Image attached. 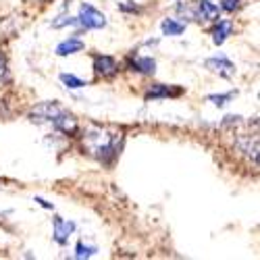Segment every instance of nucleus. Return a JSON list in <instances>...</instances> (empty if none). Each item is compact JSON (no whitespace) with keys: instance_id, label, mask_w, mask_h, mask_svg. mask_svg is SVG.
Segmentation results:
<instances>
[{"instance_id":"obj_8","label":"nucleus","mask_w":260,"mask_h":260,"mask_svg":"<svg viewBox=\"0 0 260 260\" xmlns=\"http://www.w3.org/2000/svg\"><path fill=\"white\" fill-rule=\"evenodd\" d=\"M129 67L138 73H144V75H154L156 60L150 58V56H136V58H132V62H129Z\"/></svg>"},{"instance_id":"obj_10","label":"nucleus","mask_w":260,"mask_h":260,"mask_svg":"<svg viewBox=\"0 0 260 260\" xmlns=\"http://www.w3.org/2000/svg\"><path fill=\"white\" fill-rule=\"evenodd\" d=\"M231 29H233V25L229 23V21H225V19L219 21V23L214 25V29H212V42H214L216 46H221L223 42L231 36Z\"/></svg>"},{"instance_id":"obj_9","label":"nucleus","mask_w":260,"mask_h":260,"mask_svg":"<svg viewBox=\"0 0 260 260\" xmlns=\"http://www.w3.org/2000/svg\"><path fill=\"white\" fill-rule=\"evenodd\" d=\"M85 48V44L79 40V38H69V40H64L60 42V44L56 46V54L58 56H71V54H77Z\"/></svg>"},{"instance_id":"obj_6","label":"nucleus","mask_w":260,"mask_h":260,"mask_svg":"<svg viewBox=\"0 0 260 260\" xmlns=\"http://www.w3.org/2000/svg\"><path fill=\"white\" fill-rule=\"evenodd\" d=\"M206 67L210 69V71H214V73H219L221 77H231L233 73H235V64L227 58V56H212V58H208L206 60Z\"/></svg>"},{"instance_id":"obj_2","label":"nucleus","mask_w":260,"mask_h":260,"mask_svg":"<svg viewBox=\"0 0 260 260\" xmlns=\"http://www.w3.org/2000/svg\"><path fill=\"white\" fill-rule=\"evenodd\" d=\"M31 121L34 123H50L54 129L64 134H75L77 132V121L71 113H67L64 108H60L54 102H44L36 106L31 111Z\"/></svg>"},{"instance_id":"obj_12","label":"nucleus","mask_w":260,"mask_h":260,"mask_svg":"<svg viewBox=\"0 0 260 260\" xmlns=\"http://www.w3.org/2000/svg\"><path fill=\"white\" fill-rule=\"evenodd\" d=\"M60 81L64 88H69V90H79V88H85V81L71 75V73H60Z\"/></svg>"},{"instance_id":"obj_11","label":"nucleus","mask_w":260,"mask_h":260,"mask_svg":"<svg viewBox=\"0 0 260 260\" xmlns=\"http://www.w3.org/2000/svg\"><path fill=\"white\" fill-rule=\"evenodd\" d=\"M160 29H162L165 36H181L185 31V25L179 23V21H175V19H165L160 23Z\"/></svg>"},{"instance_id":"obj_14","label":"nucleus","mask_w":260,"mask_h":260,"mask_svg":"<svg viewBox=\"0 0 260 260\" xmlns=\"http://www.w3.org/2000/svg\"><path fill=\"white\" fill-rule=\"evenodd\" d=\"M96 254V248L94 246H83V244H77L75 248V258H90Z\"/></svg>"},{"instance_id":"obj_7","label":"nucleus","mask_w":260,"mask_h":260,"mask_svg":"<svg viewBox=\"0 0 260 260\" xmlns=\"http://www.w3.org/2000/svg\"><path fill=\"white\" fill-rule=\"evenodd\" d=\"M219 11L221 7L210 3V0H198V5H196V17L200 21H216L219 19Z\"/></svg>"},{"instance_id":"obj_3","label":"nucleus","mask_w":260,"mask_h":260,"mask_svg":"<svg viewBox=\"0 0 260 260\" xmlns=\"http://www.w3.org/2000/svg\"><path fill=\"white\" fill-rule=\"evenodd\" d=\"M77 25H81L83 29H102V27H106V15L100 13L94 5L83 3L79 7Z\"/></svg>"},{"instance_id":"obj_18","label":"nucleus","mask_w":260,"mask_h":260,"mask_svg":"<svg viewBox=\"0 0 260 260\" xmlns=\"http://www.w3.org/2000/svg\"><path fill=\"white\" fill-rule=\"evenodd\" d=\"M36 202H38L40 206H44V208H52V204H48L46 200H42V198H36Z\"/></svg>"},{"instance_id":"obj_15","label":"nucleus","mask_w":260,"mask_h":260,"mask_svg":"<svg viewBox=\"0 0 260 260\" xmlns=\"http://www.w3.org/2000/svg\"><path fill=\"white\" fill-rule=\"evenodd\" d=\"M233 98V92H229V94H216V96H208V100L214 104V106H225L229 100Z\"/></svg>"},{"instance_id":"obj_17","label":"nucleus","mask_w":260,"mask_h":260,"mask_svg":"<svg viewBox=\"0 0 260 260\" xmlns=\"http://www.w3.org/2000/svg\"><path fill=\"white\" fill-rule=\"evenodd\" d=\"M237 7H240V0H221V9L223 11H235Z\"/></svg>"},{"instance_id":"obj_16","label":"nucleus","mask_w":260,"mask_h":260,"mask_svg":"<svg viewBox=\"0 0 260 260\" xmlns=\"http://www.w3.org/2000/svg\"><path fill=\"white\" fill-rule=\"evenodd\" d=\"M7 75H9V69H7V60L3 56V52H0V85H3L7 81Z\"/></svg>"},{"instance_id":"obj_4","label":"nucleus","mask_w":260,"mask_h":260,"mask_svg":"<svg viewBox=\"0 0 260 260\" xmlns=\"http://www.w3.org/2000/svg\"><path fill=\"white\" fill-rule=\"evenodd\" d=\"M94 71L102 77H113L119 71V64L113 56H106V54H96L94 56Z\"/></svg>"},{"instance_id":"obj_1","label":"nucleus","mask_w":260,"mask_h":260,"mask_svg":"<svg viewBox=\"0 0 260 260\" xmlns=\"http://www.w3.org/2000/svg\"><path fill=\"white\" fill-rule=\"evenodd\" d=\"M85 146H88L90 152L104 165H111L121 150V134H106L102 129H96V132H88L83 138Z\"/></svg>"},{"instance_id":"obj_5","label":"nucleus","mask_w":260,"mask_h":260,"mask_svg":"<svg viewBox=\"0 0 260 260\" xmlns=\"http://www.w3.org/2000/svg\"><path fill=\"white\" fill-rule=\"evenodd\" d=\"M52 231H54V240L56 244L64 246L69 240V235L75 231V223L73 221H64L62 216H56V219L52 221Z\"/></svg>"},{"instance_id":"obj_13","label":"nucleus","mask_w":260,"mask_h":260,"mask_svg":"<svg viewBox=\"0 0 260 260\" xmlns=\"http://www.w3.org/2000/svg\"><path fill=\"white\" fill-rule=\"evenodd\" d=\"M171 94H173V92H171L169 88H165V85H154V88L146 94V98H148V100H150V98L154 100V98H167V96H171Z\"/></svg>"}]
</instances>
